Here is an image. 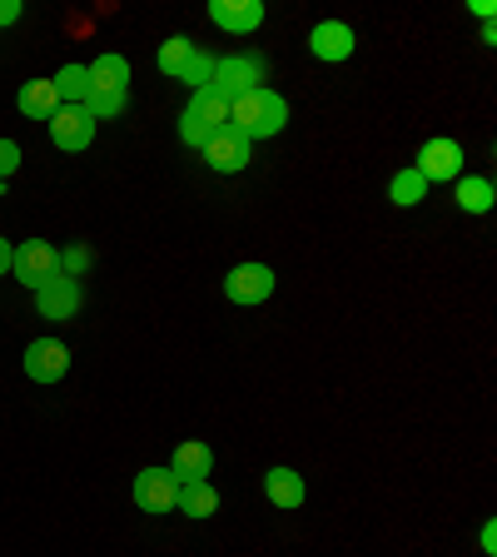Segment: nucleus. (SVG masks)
<instances>
[{"instance_id": "f257e3e1", "label": "nucleus", "mask_w": 497, "mask_h": 557, "mask_svg": "<svg viewBox=\"0 0 497 557\" xmlns=\"http://www.w3.org/2000/svg\"><path fill=\"white\" fill-rule=\"evenodd\" d=\"M284 125H289V100L278 90H249V95H239V100L229 104V129L234 135H244L249 145L254 139H274V135H284Z\"/></svg>"}, {"instance_id": "f03ea898", "label": "nucleus", "mask_w": 497, "mask_h": 557, "mask_svg": "<svg viewBox=\"0 0 497 557\" xmlns=\"http://www.w3.org/2000/svg\"><path fill=\"white\" fill-rule=\"evenodd\" d=\"M90 70V100H85V110H90L95 120H115L125 115V100H129V60L115 55V50H104Z\"/></svg>"}, {"instance_id": "7ed1b4c3", "label": "nucleus", "mask_w": 497, "mask_h": 557, "mask_svg": "<svg viewBox=\"0 0 497 557\" xmlns=\"http://www.w3.org/2000/svg\"><path fill=\"white\" fill-rule=\"evenodd\" d=\"M229 125V100H224L220 90H195L189 95V110L179 115V139H185L189 150H204L209 139L220 135V129Z\"/></svg>"}, {"instance_id": "20e7f679", "label": "nucleus", "mask_w": 497, "mask_h": 557, "mask_svg": "<svg viewBox=\"0 0 497 557\" xmlns=\"http://www.w3.org/2000/svg\"><path fill=\"white\" fill-rule=\"evenodd\" d=\"M269 70H264V55H254V50H244V55H224L214 60V75H209V90H220L224 100H239V95L249 90H264Z\"/></svg>"}, {"instance_id": "39448f33", "label": "nucleus", "mask_w": 497, "mask_h": 557, "mask_svg": "<svg viewBox=\"0 0 497 557\" xmlns=\"http://www.w3.org/2000/svg\"><path fill=\"white\" fill-rule=\"evenodd\" d=\"M11 274L21 278L25 289H46L50 278H60V249L46 239H25L15 244V259H11Z\"/></svg>"}, {"instance_id": "423d86ee", "label": "nucleus", "mask_w": 497, "mask_h": 557, "mask_svg": "<svg viewBox=\"0 0 497 557\" xmlns=\"http://www.w3.org/2000/svg\"><path fill=\"white\" fill-rule=\"evenodd\" d=\"M274 289H278V274L269 264H234L229 278H224V299L244 304V309H254V304L274 299Z\"/></svg>"}, {"instance_id": "0eeeda50", "label": "nucleus", "mask_w": 497, "mask_h": 557, "mask_svg": "<svg viewBox=\"0 0 497 557\" xmlns=\"http://www.w3.org/2000/svg\"><path fill=\"white\" fill-rule=\"evenodd\" d=\"M46 125H50V145H55V150H65V154H75V150H90L95 125H100V120H95L85 104H60Z\"/></svg>"}, {"instance_id": "6e6552de", "label": "nucleus", "mask_w": 497, "mask_h": 557, "mask_svg": "<svg viewBox=\"0 0 497 557\" xmlns=\"http://www.w3.org/2000/svg\"><path fill=\"white\" fill-rule=\"evenodd\" d=\"M463 164H468L463 145H458V139H448V135H438V139H423V150H418L413 170L423 174L428 185H438V180H463Z\"/></svg>"}, {"instance_id": "1a4fd4ad", "label": "nucleus", "mask_w": 497, "mask_h": 557, "mask_svg": "<svg viewBox=\"0 0 497 557\" xmlns=\"http://www.w3.org/2000/svg\"><path fill=\"white\" fill-rule=\"evenodd\" d=\"M70 373V348L60 338H30L25 344V379L30 383H60Z\"/></svg>"}, {"instance_id": "9d476101", "label": "nucleus", "mask_w": 497, "mask_h": 557, "mask_svg": "<svg viewBox=\"0 0 497 557\" xmlns=\"http://www.w3.org/2000/svg\"><path fill=\"white\" fill-rule=\"evenodd\" d=\"M174 498H179V478L170 468H139L135 473V508L174 512Z\"/></svg>"}, {"instance_id": "9b49d317", "label": "nucleus", "mask_w": 497, "mask_h": 557, "mask_svg": "<svg viewBox=\"0 0 497 557\" xmlns=\"http://www.w3.org/2000/svg\"><path fill=\"white\" fill-rule=\"evenodd\" d=\"M209 21L229 35H254L264 25V0H209Z\"/></svg>"}, {"instance_id": "f8f14e48", "label": "nucleus", "mask_w": 497, "mask_h": 557, "mask_svg": "<svg viewBox=\"0 0 497 557\" xmlns=\"http://www.w3.org/2000/svg\"><path fill=\"white\" fill-rule=\"evenodd\" d=\"M80 299H85V289H80V278H70V274H60V278H50L46 289H35V309H40V319H70V313L80 309Z\"/></svg>"}, {"instance_id": "ddd939ff", "label": "nucleus", "mask_w": 497, "mask_h": 557, "mask_svg": "<svg viewBox=\"0 0 497 557\" xmlns=\"http://www.w3.org/2000/svg\"><path fill=\"white\" fill-rule=\"evenodd\" d=\"M353 46H359V35L348 30V21H319L309 30V50L319 60H328V65L348 60V55H353Z\"/></svg>"}, {"instance_id": "4468645a", "label": "nucleus", "mask_w": 497, "mask_h": 557, "mask_svg": "<svg viewBox=\"0 0 497 557\" xmlns=\"http://www.w3.org/2000/svg\"><path fill=\"white\" fill-rule=\"evenodd\" d=\"M199 154H204V164H209V170H214V174H239L244 164H249V139H244V135H234V129L224 125L220 135L209 139V145H204V150H199Z\"/></svg>"}, {"instance_id": "2eb2a0df", "label": "nucleus", "mask_w": 497, "mask_h": 557, "mask_svg": "<svg viewBox=\"0 0 497 557\" xmlns=\"http://www.w3.org/2000/svg\"><path fill=\"white\" fill-rule=\"evenodd\" d=\"M170 473L179 478V483H189V478H209L214 473V448H209L204 438H185L170 458Z\"/></svg>"}, {"instance_id": "dca6fc26", "label": "nucleus", "mask_w": 497, "mask_h": 557, "mask_svg": "<svg viewBox=\"0 0 497 557\" xmlns=\"http://www.w3.org/2000/svg\"><path fill=\"white\" fill-rule=\"evenodd\" d=\"M174 512H185V518H195V522L214 518V512H220V493H214V483H209V478H189V483H179Z\"/></svg>"}, {"instance_id": "f3484780", "label": "nucleus", "mask_w": 497, "mask_h": 557, "mask_svg": "<svg viewBox=\"0 0 497 557\" xmlns=\"http://www.w3.org/2000/svg\"><path fill=\"white\" fill-rule=\"evenodd\" d=\"M264 498L274 503V508H303L309 483H303L294 468H269V473H264Z\"/></svg>"}, {"instance_id": "a211bd4d", "label": "nucleus", "mask_w": 497, "mask_h": 557, "mask_svg": "<svg viewBox=\"0 0 497 557\" xmlns=\"http://www.w3.org/2000/svg\"><path fill=\"white\" fill-rule=\"evenodd\" d=\"M15 104H21V115L25 120H50L60 110V95L50 81H25L21 95H15Z\"/></svg>"}, {"instance_id": "6ab92c4d", "label": "nucleus", "mask_w": 497, "mask_h": 557, "mask_svg": "<svg viewBox=\"0 0 497 557\" xmlns=\"http://www.w3.org/2000/svg\"><path fill=\"white\" fill-rule=\"evenodd\" d=\"M458 209L463 214H487L493 209V199H497V189H493V180L487 174H468V180H458Z\"/></svg>"}, {"instance_id": "aec40b11", "label": "nucleus", "mask_w": 497, "mask_h": 557, "mask_svg": "<svg viewBox=\"0 0 497 557\" xmlns=\"http://www.w3.org/2000/svg\"><path fill=\"white\" fill-rule=\"evenodd\" d=\"M195 50H199V46L189 40V35H170V40L160 46V55H154V65H160V75L179 81V75L189 70V60H195Z\"/></svg>"}, {"instance_id": "412c9836", "label": "nucleus", "mask_w": 497, "mask_h": 557, "mask_svg": "<svg viewBox=\"0 0 497 557\" xmlns=\"http://www.w3.org/2000/svg\"><path fill=\"white\" fill-rule=\"evenodd\" d=\"M50 85H55L60 104H85L90 100V70L85 65H60L55 75H50Z\"/></svg>"}, {"instance_id": "4be33fe9", "label": "nucleus", "mask_w": 497, "mask_h": 557, "mask_svg": "<svg viewBox=\"0 0 497 557\" xmlns=\"http://www.w3.org/2000/svg\"><path fill=\"white\" fill-rule=\"evenodd\" d=\"M388 199H394L398 209H413L418 199H428V180L418 170H398L394 180H388Z\"/></svg>"}, {"instance_id": "5701e85b", "label": "nucleus", "mask_w": 497, "mask_h": 557, "mask_svg": "<svg viewBox=\"0 0 497 557\" xmlns=\"http://www.w3.org/2000/svg\"><path fill=\"white\" fill-rule=\"evenodd\" d=\"M209 75H214V55H204V50H195V60H189V70L179 75V81L189 85V90H204Z\"/></svg>"}, {"instance_id": "b1692460", "label": "nucleus", "mask_w": 497, "mask_h": 557, "mask_svg": "<svg viewBox=\"0 0 497 557\" xmlns=\"http://www.w3.org/2000/svg\"><path fill=\"white\" fill-rule=\"evenodd\" d=\"M21 145H15V139H0V180H11L15 170H21Z\"/></svg>"}, {"instance_id": "393cba45", "label": "nucleus", "mask_w": 497, "mask_h": 557, "mask_svg": "<svg viewBox=\"0 0 497 557\" xmlns=\"http://www.w3.org/2000/svg\"><path fill=\"white\" fill-rule=\"evenodd\" d=\"M90 264V249H60V274L80 278V269Z\"/></svg>"}, {"instance_id": "a878e982", "label": "nucleus", "mask_w": 497, "mask_h": 557, "mask_svg": "<svg viewBox=\"0 0 497 557\" xmlns=\"http://www.w3.org/2000/svg\"><path fill=\"white\" fill-rule=\"evenodd\" d=\"M21 21V0H0V25H15Z\"/></svg>"}, {"instance_id": "bb28decb", "label": "nucleus", "mask_w": 497, "mask_h": 557, "mask_svg": "<svg viewBox=\"0 0 497 557\" xmlns=\"http://www.w3.org/2000/svg\"><path fill=\"white\" fill-rule=\"evenodd\" d=\"M11 259H15V244H11V239H0V278L11 274Z\"/></svg>"}, {"instance_id": "cd10ccee", "label": "nucleus", "mask_w": 497, "mask_h": 557, "mask_svg": "<svg viewBox=\"0 0 497 557\" xmlns=\"http://www.w3.org/2000/svg\"><path fill=\"white\" fill-rule=\"evenodd\" d=\"M473 15H483V21L493 25V0H473Z\"/></svg>"}, {"instance_id": "c85d7f7f", "label": "nucleus", "mask_w": 497, "mask_h": 557, "mask_svg": "<svg viewBox=\"0 0 497 557\" xmlns=\"http://www.w3.org/2000/svg\"><path fill=\"white\" fill-rule=\"evenodd\" d=\"M493 547H497V528L487 522V528H483V553H493Z\"/></svg>"}, {"instance_id": "c756f323", "label": "nucleus", "mask_w": 497, "mask_h": 557, "mask_svg": "<svg viewBox=\"0 0 497 557\" xmlns=\"http://www.w3.org/2000/svg\"><path fill=\"white\" fill-rule=\"evenodd\" d=\"M0 199H5V180H0Z\"/></svg>"}]
</instances>
